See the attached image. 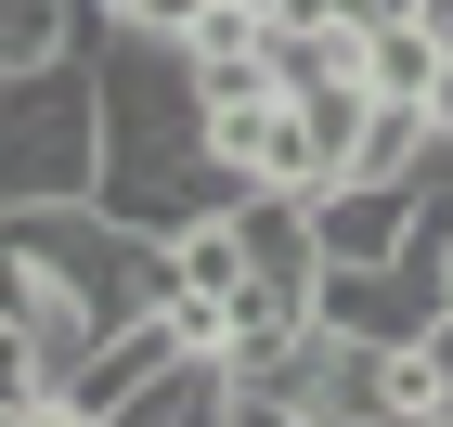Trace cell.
<instances>
[{"mask_svg":"<svg viewBox=\"0 0 453 427\" xmlns=\"http://www.w3.org/2000/svg\"><path fill=\"white\" fill-rule=\"evenodd\" d=\"M91 91H104V169H91V208L130 220L169 247L195 208H220L234 181L208 169V91L181 65V39L156 27H91Z\"/></svg>","mask_w":453,"mask_h":427,"instance_id":"obj_1","label":"cell"},{"mask_svg":"<svg viewBox=\"0 0 453 427\" xmlns=\"http://www.w3.org/2000/svg\"><path fill=\"white\" fill-rule=\"evenodd\" d=\"M91 169H104V91H91V52L0 78V208L91 194Z\"/></svg>","mask_w":453,"mask_h":427,"instance_id":"obj_2","label":"cell"},{"mask_svg":"<svg viewBox=\"0 0 453 427\" xmlns=\"http://www.w3.org/2000/svg\"><path fill=\"white\" fill-rule=\"evenodd\" d=\"M169 362H195V350L169 337V311H130V324L104 337V350H91V362L65 376V427H130V401L156 389Z\"/></svg>","mask_w":453,"mask_h":427,"instance_id":"obj_3","label":"cell"},{"mask_svg":"<svg viewBox=\"0 0 453 427\" xmlns=\"http://www.w3.org/2000/svg\"><path fill=\"white\" fill-rule=\"evenodd\" d=\"M441 13H402V27H363V91L376 104H427V78H441Z\"/></svg>","mask_w":453,"mask_h":427,"instance_id":"obj_4","label":"cell"},{"mask_svg":"<svg viewBox=\"0 0 453 427\" xmlns=\"http://www.w3.org/2000/svg\"><path fill=\"white\" fill-rule=\"evenodd\" d=\"M0 427H65V376L39 362L27 324H0Z\"/></svg>","mask_w":453,"mask_h":427,"instance_id":"obj_5","label":"cell"},{"mask_svg":"<svg viewBox=\"0 0 453 427\" xmlns=\"http://www.w3.org/2000/svg\"><path fill=\"white\" fill-rule=\"evenodd\" d=\"M427 104H363V142H349V169H388V181H415L427 169Z\"/></svg>","mask_w":453,"mask_h":427,"instance_id":"obj_6","label":"cell"},{"mask_svg":"<svg viewBox=\"0 0 453 427\" xmlns=\"http://www.w3.org/2000/svg\"><path fill=\"white\" fill-rule=\"evenodd\" d=\"M415 362H427V427H453V298L415 324Z\"/></svg>","mask_w":453,"mask_h":427,"instance_id":"obj_7","label":"cell"},{"mask_svg":"<svg viewBox=\"0 0 453 427\" xmlns=\"http://www.w3.org/2000/svg\"><path fill=\"white\" fill-rule=\"evenodd\" d=\"M91 13H104V27H156V39H181L208 0H91Z\"/></svg>","mask_w":453,"mask_h":427,"instance_id":"obj_8","label":"cell"},{"mask_svg":"<svg viewBox=\"0 0 453 427\" xmlns=\"http://www.w3.org/2000/svg\"><path fill=\"white\" fill-rule=\"evenodd\" d=\"M427 130L453 142V52H441V78H427Z\"/></svg>","mask_w":453,"mask_h":427,"instance_id":"obj_9","label":"cell"},{"mask_svg":"<svg viewBox=\"0 0 453 427\" xmlns=\"http://www.w3.org/2000/svg\"><path fill=\"white\" fill-rule=\"evenodd\" d=\"M246 13H298V0H246Z\"/></svg>","mask_w":453,"mask_h":427,"instance_id":"obj_10","label":"cell"}]
</instances>
